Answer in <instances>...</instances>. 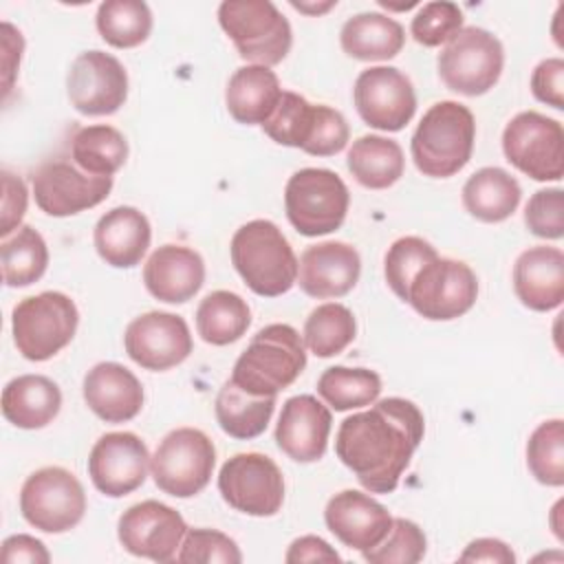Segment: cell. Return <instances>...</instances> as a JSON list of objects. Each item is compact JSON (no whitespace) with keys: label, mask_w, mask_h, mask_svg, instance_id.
Returning a JSON list of instances; mask_svg holds the SVG:
<instances>
[{"label":"cell","mask_w":564,"mask_h":564,"mask_svg":"<svg viewBox=\"0 0 564 564\" xmlns=\"http://www.w3.org/2000/svg\"><path fill=\"white\" fill-rule=\"evenodd\" d=\"M425 421L416 403L388 397L341 421L335 436L337 458L372 494H392L423 441Z\"/></svg>","instance_id":"6da1fadb"},{"label":"cell","mask_w":564,"mask_h":564,"mask_svg":"<svg viewBox=\"0 0 564 564\" xmlns=\"http://www.w3.org/2000/svg\"><path fill=\"white\" fill-rule=\"evenodd\" d=\"M231 264L245 284L262 297H278L297 282V258L282 229L256 218L236 229L231 245Z\"/></svg>","instance_id":"7a4b0ae2"},{"label":"cell","mask_w":564,"mask_h":564,"mask_svg":"<svg viewBox=\"0 0 564 564\" xmlns=\"http://www.w3.org/2000/svg\"><path fill=\"white\" fill-rule=\"evenodd\" d=\"M474 139L476 121L471 110L458 101H436L419 121L410 152L423 176L447 178L469 163Z\"/></svg>","instance_id":"3957f363"},{"label":"cell","mask_w":564,"mask_h":564,"mask_svg":"<svg viewBox=\"0 0 564 564\" xmlns=\"http://www.w3.org/2000/svg\"><path fill=\"white\" fill-rule=\"evenodd\" d=\"M306 368L300 333L289 324L260 328L234 364L231 381L253 397H275Z\"/></svg>","instance_id":"277c9868"},{"label":"cell","mask_w":564,"mask_h":564,"mask_svg":"<svg viewBox=\"0 0 564 564\" xmlns=\"http://www.w3.org/2000/svg\"><path fill=\"white\" fill-rule=\"evenodd\" d=\"M218 22L238 55L251 64L271 68L291 51V24L269 0H227L218 7Z\"/></svg>","instance_id":"5b68a950"},{"label":"cell","mask_w":564,"mask_h":564,"mask_svg":"<svg viewBox=\"0 0 564 564\" xmlns=\"http://www.w3.org/2000/svg\"><path fill=\"white\" fill-rule=\"evenodd\" d=\"M79 324L75 302L59 291H44L20 300L11 313L18 352L29 361H46L70 344Z\"/></svg>","instance_id":"8992f818"},{"label":"cell","mask_w":564,"mask_h":564,"mask_svg":"<svg viewBox=\"0 0 564 564\" xmlns=\"http://www.w3.org/2000/svg\"><path fill=\"white\" fill-rule=\"evenodd\" d=\"M348 205V187L333 170L304 167L286 181V218L302 236L315 238L337 231L346 220Z\"/></svg>","instance_id":"52a82bcc"},{"label":"cell","mask_w":564,"mask_h":564,"mask_svg":"<svg viewBox=\"0 0 564 564\" xmlns=\"http://www.w3.org/2000/svg\"><path fill=\"white\" fill-rule=\"evenodd\" d=\"M216 447L196 427H176L163 436L150 456L154 485L174 498H192L212 480Z\"/></svg>","instance_id":"ba28073f"},{"label":"cell","mask_w":564,"mask_h":564,"mask_svg":"<svg viewBox=\"0 0 564 564\" xmlns=\"http://www.w3.org/2000/svg\"><path fill=\"white\" fill-rule=\"evenodd\" d=\"M438 77L443 84L465 97H478L491 90L505 66L500 40L480 26H463L438 53Z\"/></svg>","instance_id":"9c48e42d"},{"label":"cell","mask_w":564,"mask_h":564,"mask_svg":"<svg viewBox=\"0 0 564 564\" xmlns=\"http://www.w3.org/2000/svg\"><path fill=\"white\" fill-rule=\"evenodd\" d=\"M20 511L31 527L44 533H64L82 522L86 494L73 471L57 465L42 467L24 480Z\"/></svg>","instance_id":"30bf717a"},{"label":"cell","mask_w":564,"mask_h":564,"mask_svg":"<svg viewBox=\"0 0 564 564\" xmlns=\"http://www.w3.org/2000/svg\"><path fill=\"white\" fill-rule=\"evenodd\" d=\"M505 159L533 181H560L564 174L562 123L535 110L518 112L502 132Z\"/></svg>","instance_id":"8fae6325"},{"label":"cell","mask_w":564,"mask_h":564,"mask_svg":"<svg viewBox=\"0 0 564 564\" xmlns=\"http://www.w3.org/2000/svg\"><path fill=\"white\" fill-rule=\"evenodd\" d=\"M478 297V280L463 260L436 256L410 282L408 304L425 319L447 322L465 315Z\"/></svg>","instance_id":"7c38bea8"},{"label":"cell","mask_w":564,"mask_h":564,"mask_svg":"<svg viewBox=\"0 0 564 564\" xmlns=\"http://www.w3.org/2000/svg\"><path fill=\"white\" fill-rule=\"evenodd\" d=\"M223 500L247 516H275L284 502V478L280 467L260 452H242L225 460L218 471Z\"/></svg>","instance_id":"4fadbf2b"},{"label":"cell","mask_w":564,"mask_h":564,"mask_svg":"<svg viewBox=\"0 0 564 564\" xmlns=\"http://www.w3.org/2000/svg\"><path fill=\"white\" fill-rule=\"evenodd\" d=\"M31 187L44 214L64 218L104 203L112 189V176H93L66 159H48L33 170Z\"/></svg>","instance_id":"5bb4252c"},{"label":"cell","mask_w":564,"mask_h":564,"mask_svg":"<svg viewBox=\"0 0 564 564\" xmlns=\"http://www.w3.org/2000/svg\"><path fill=\"white\" fill-rule=\"evenodd\" d=\"M357 115L370 128L399 132L416 112V93L408 75L394 66H370L352 88Z\"/></svg>","instance_id":"9a60e30c"},{"label":"cell","mask_w":564,"mask_h":564,"mask_svg":"<svg viewBox=\"0 0 564 564\" xmlns=\"http://www.w3.org/2000/svg\"><path fill=\"white\" fill-rule=\"evenodd\" d=\"M66 93L73 108L86 117L115 115L128 99V73L115 55L86 51L68 68Z\"/></svg>","instance_id":"2e32d148"},{"label":"cell","mask_w":564,"mask_h":564,"mask_svg":"<svg viewBox=\"0 0 564 564\" xmlns=\"http://www.w3.org/2000/svg\"><path fill=\"white\" fill-rule=\"evenodd\" d=\"M123 346L128 357L152 372L170 370L183 364L192 348V335L187 322L167 311H150L134 317L123 333Z\"/></svg>","instance_id":"e0dca14e"},{"label":"cell","mask_w":564,"mask_h":564,"mask_svg":"<svg viewBox=\"0 0 564 564\" xmlns=\"http://www.w3.org/2000/svg\"><path fill=\"white\" fill-rule=\"evenodd\" d=\"M185 533L187 524L183 516L159 500H143L128 507L117 522L121 546L137 557L154 562H170Z\"/></svg>","instance_id":"ac0fdd59"},{"label":"cell","mask_w":564,"mask_h":564,"mask_svg":"<svg viewBox=\"0 0 564 564\" xmlns=\"http://www.w3.org/2000/svg\"><path fill=\"white\" fill-rule=\"evenodd\" d=\"M150 469L148 445L134 432H108L88 454V476L108 498L132 494L145 482Z\"/></svg>","instance_id":"d6986e66"},{"label":"cell","mask_w":564,"mask_h":564,"mask_svg":"<svg viewBox=\"0 0 564 564\" xmlns=\"http://www.w3.org/2000/svg\"><path fill=\"white\" fill-rule=\"evenodd\" d=\"M361 258L348 242L326 240L302 251L297 262V284L315 300L341 297L357 284Z\"/></svg>","instance_id":"ffe728a7"},{"label":"cell","mask_w":564,"mask_h":564,"mask_svg":"<svg viewBox=\"0 0 564 564\" xmlns=\"http://www.w3.org/2000/svg\"><path fill=\"white\" fill-rule=\"evenodd\" d=\"M324 522L341 544L364 553L388 535L392 516L368 494L344 489L326 502Z\"/></svg>","instance_id":"44dd1931"},{"label":"cell","mask_w":564,"mask_h":564,"mask_svg":"<svg viewBox=\"0 0 564 564\" xmlns=\"http://www.w3.org/2000/svg\"><path fill=\"white\" fill-rule=\"evenodd\" d=\"M330 410L313 394H297L284 401L275 443L295 463H315L324 456L330 434Z\"/></svg>","instance_id":"7402d4cb"},{"label":"cell","mask_w":564,"mask_h":564,"mask_svg":"<svg viewBox=\"0 0 564 564\" xmlns=\"http://www.w3.org/2000/svg\"><path fill=\"white\" fill-rule=\"evenodd\" d=\"M203 282L205 262L200 253L183 245H163L143 264V284L159 302L183 304L200 291Z\"/></svg>","instance_id":"603a6c76"},{"label":"cell","mask_w":564,"mask_h":564,"mask_svg":"<svg viewBox=\"0 0 564 564\" xmlns=\"http://www.w3.org/2000/svg\"><path fill=\"white\" fill-rule=\"evenodd\" d=\"M84 401L106 423H126L143 408V386L132 370L117 361H101L84 377Z\"/></svg>","instance_id":"cb8c5ba5"},{"label":"cell","mask_w":564,"mask_h":564,"mask_svg":"<svg viewBox=\"0 0 564 564\" xmlns=\"http://www.w3.org/2000/svg\"><path fill=\"white\" fill-rule=\"evenodd\" d=\"M513 291L531 311H553L564 300V253L557 247H529L513 264Z\"/></svg>","instance_id":"d4e9b609"},{"label":"cell","mask_w":564,"mask_h":564,"mask_svg":"<svg viewBox=\"0 0 564 564\" xmlns=\"http://www.w3.org/2000/svg\"><path fill=\"white\" fill-rule=\"evenodd\" d=\"M150 240V220L143 212L130 205L106 212L93 231V242L99 258L115 269L137 267L148 253Z\"/></svg>","instance_id":"484cf974"},{"label":"cell","mask_w":564,"mask_h":564,"mask_svg":"<svg viewBox=\"0 0 564 564\" xmlns=\"http://www.w3.org/2000/svg\"><path fill=\"white\" fill-rule=\"evenodd\" d=\"M2 416L20 430L48 425L62 408L57 383L44 375H20L2 390Z\"/></svg>","instance_id":"4316f807"},{"label":"cell","mask_w":564,"mask_h":564,"mask_svg":"<svg viewBox=\"0 0 564 564\" xmlns=\"http://www.w3.org/2000/svg\"><path fill=\"white\" fill-rule=\"evenodd\" d=\"M282 97L280 79L269 66H240L227 82L225 104L229 115L245 126L264 123Z\"/></svg>","instance_id":"83f0119b"},{"label":"cell","mask_w":564,"mask_h":564,"mask_svg":"<svg viewBox=\"0 0 564 564\" xmlns=\"http://www.w3.org/2000/svg\"><path fill=\"white\" fill-rule=\"evenodd\" d=\"M341 51L361 62L392 59L405 44L403 26L383 13L366 11L348 18L339 31Z\"/></svg>","instance_id":"f1b7e54d"},{"label":"cell","mask_w":564,"mask_h":564,"mask_svg":"<svg viewBox=\"0 0 564 564\" xmlns=\"http://www.w3.org/2000/svg\"><path fill=\"white\" fill-rule=\"evenodd\" d=\"M520 183L502 167H480L463 185V207L480 223H502L520 205Z\"/></svg>","instance_id":"f546056e"},{"label":"cell","mask_w":564,"mask_h":564,"mask_svg":"<svg viewBox=\"0 0 564 564\" xmlns=\"http://www.w3.org/2000/svg\"><path fill=\"white\" fill-rule=\"evenodd\" d=\"M346 165L359 185L368 189H386L403 176L405 159L397 141L379 134H364L352 141Z\"/></svg>","instance_id":"4dcf8cb0"},{"label":"cell","mask_w":564,"mask_h":564,"mask_svg":"<svg viewBox=\"0 0 564 564\" xmlns=\"http://www.w3.org/2000/svg\"><path fill=\"white\" fill-rule=\"evenodd\" d=\"M275 410V397H253L240 390L231 379L223 383L216 397V421L225 434L238 441L260 436Z\"/></svg>","instance_id":"1f68e13d"},{"label":"cell","mask_w":564,"mask_h":564,"mask_svg":"<svg viewBox=\"0 0 564 564\" xmlns=\"http://www.w3.org/2000/svg\"><path fill=\"white\" fill-rule=\"evenodd\" d=\"M251 324L249 304L234 291H212L196 308V330L212 346L238 341Z\"/></svg>","instance_id":"d6a6232c"},{"label":"cell","mask_w":564,"mask_h":564,"mask_svg":"<svg viewBox=\"0 0 564 564\" xmlns=\"http://www.w3.org/2000/svg\"><path fill=\"white\" fill-rule=\"evenodd\" d=\"M70 156L86 174L112 176L128 159V141L112 126H84L70 139Z\"/></svg>","instance_id":"836d02e7"},{"label":"cell","mask_w":564,"mask_h":564,"mask_svg":"<svg viewBox=\"0 0 564 564\" xmlns=\"http://www.w3.org/2000/svg\"><path fill=\"white\" fill-rule=\"evenodd\" d=\"M2 280L7 286L20 289L37 282L48 267V247L37 229L20 225L0 242Z\"/></svg>","instance_id":"e575fe53"},{"label":"cell","mask_w":564,"mask_h":564,"mask_svg":"<svg viewBox=\"0 0 564 564\" xmlns=\"http://www.w3.org/2000/svg\"><path fill=\"white\" fill-rule=\"evenodd\" d=\"M101 40L115 48H134L150 37L152 11L141 0H106L95 15Z\"/></svg>","instance_id":"d590c367"},{"label":"cell","mask_w":564,"mask_h":564,"mask_svg":"<svg viewBox=\"0 0 564 564\" xmlns=\"http://www.w3.org/2000/svg\"><path fill=\"white\" fill-rule=\"evenodd\" d=\"M317 394L337 412L372 405L381 394V377L370 368H326L317 379Z\"/></svg>","instance_id":"8d00e7d4"},{"label":"cell","mask_w":564,"mask_h":564,"mask_svg":"<svg viewBox=\"0 0 564 564\" xmlns=\"http://www.w3.org/2000/svg\"><path fill=\"white\" fill-rule=\"evenodd\" d=\"M357 335V322L348 306L326 302L311 311L304 322V344L315 357L339 355Z\"/></svg>","instance_id":"74e56055"},{"label":"cell","mask_w":564,"mask_h":564,"mask_svg":"<svg viewBox=\"0 0 564 564\" xmlns=\"http://www.w3.org/2000/svg\"><path fill=\"white\" fill-rule=\"evenodd\" d=\"M527 465L533 478L546 487L564 485V423L551 419L540 423L527 443Z\"/></svg>","instance_id":"f35d334b"},{"label":"cell","mask_w":564,"mask_h":564,"mask_svg":"<svg viewBox=\"0 0 564 564\" xmlns=\"http://www.w3.org/2000/svg\"><path fill=\"white\" fill-rule=\"evenodd\" d=\"M315 126V106L302 95L282 90L273 115L262 123V130L280 145L304 150Z\"/></svg>","instance_id":"ab89813d"},{"label":"cell","mask_w":564,"mask_h":564,"mask_svg":"<svg viewBox=\"0 0 564 564\" xmlns=\"http://www.w3.org/2000/svg\"><path fill=\"white\" fill-rule=\"evenodd\" d=\"M436 256V249L419 236H403L394 240L383 258V273L392 293L405 302L412 278L423 264H427Z\"/></svg>","instance_id":"60d3db41"},{"label":"cell","mask_w":564,"mask_h":564,"mask_svg":"<svg viewBox=\"0 0 564 564\" xmlns=\"http://www.w3.org/2000/svg\"><path fill=\"white\" fill-rule=\"evenodd\" d=\"M427 540L423 529L405 518H392L388 535L372 549L364 551L370 564H416L423 560Z\"/></svg>","instance_id":"b9f144b4"},{"label":"cell","mask_w":564,"mask_h":564,"mask_svg":"<svg viewBox=\"0 0 564 564\" xmlns=\"http://www.w3.org/2000/svg\"><path fill=\"white\" fill-rule=\"evenodd\" d=\"M460 29H463V11L456 2H449V0L425 2L423 7H419L410 24L412 37L419 44L430 48L447 44Z\"/></svg>","instance_id":"7bdbcfd3"},{"label":"cell","mask_w":564,"mask_h":564,"mask_svg":"<svg viewBox=\"0 0 564 564\" xmlns=\"http://www.w3.org/2000/svg\"><path fill=\"white\" fill-rule=\"evenodd\" d=\"M178 562H223V564H238L242 562V553L238 544L216 529H187L178 553Z\"/></svg>","instance_id":"ee69618b"},{"label":"cell","mask_w":564,"mask_h":564,"mask_svg":"<svg viewBox=\"0 0 564 564\" xmlns=\"http://www.w3.org/2000/svg\"><path fill=\"white\" fill-rule=\"evenodd\" d=\"M524 223L533 236L560 240L564 236V192L560 187L538 189L524 207Z\"/></svg>","instance_id":"f6af8a7d"},{"label":"cell","mask_w":564,"mask_h":564,"mask_svg":"<svg viewBox=\"0 0 564 564\" xmlns=\"http://www.w3.org/2000/svg\"><path fill=\"white\" fill-rule=\"evenodd\" d=\"M348 139L350 128L344 115L324 104L315 106V126L304 152L313 156H333L346 148Z\"/></svg>","instance_id":"bcb514c9"},{"label":"cell","mask_w":564,"mask_h":564,"mask_svg":"<svg viewBox=\"0 0 564 564\" xmlns=\"http://www.w3.org/2000/svg\"><path fill=\"white\" fill-rule=\"evenodd\" d=\"M531 93L538 101L553 106L557 110L564 108V59L549 57L542 59L531 73Z\"/></svg>","instance_id":"7dc6e473"},{"label":"cell","mask_w":564,"mask_h":564,"mask_svg":"<svg viewBox=\"0 0 564 564\" xmlns=\"http://www.w3.org/2000/svg\"><path fill=\"white\" fill-rule=\"evenodd\" d=\"M29 205V192L20 176L11 174L9 170H2V220H0V236H11L26 212Z\"/></svg>","instance_id":"c3c4849f"},{"label":"cell","mask_w":564,"mask_h":564,"mask_svg":"<svg viewBox=\"0 0 564 564\" xmlns=\"http://www.w3.org/2000/svg\"><path fill=\"white\" fill-rule=\"evenodd\" d=\"M0 560L2 564H48L51 555L42 540L26 533H18L9 535L2 542Z\"/></svg>","instance_id":"681fc988"},{"label":"cell","mask_w":564,"mask_h":564,"mask_svg":"<svg viewBox=\"0 0 564 564\" xmlns=\"http://www.w3.org/2000/svg\"><path fill=\"white\" fill-rule=\"evenodd\" d=\"M286 562H341V555L319 535H302L291 542Z\"/></svg>","instance_id":"f907efd6"},{"label":"cell","mask_w":564,"mask_h":564,"mask_svg":"<svg viewBox=\"0 0 564 564\" xmlns=\"http://www.w3.org/2000/svg\"><path fill=\"white\" fill-rule=\"evenodd\" d=\"M458 562H491V564H513L516 553L509 544L496 538L471 540L458 555Z\"/></svg>","instance_id":"816d5d0a"},{"label":"cell","mask_w":564,"mask_h":564,"mask_svg":"<svg viewBox=\"0 0 564 564\" xmlns=\"http://www.w3.org/2000/svg\"><path fill=\"white\" fill-rule=\"evenodd\" d=\"M2 48H4V95H9L15 70L20 66L22 48H24L22 33L9 22H2Z\"/></svg>","instance_id":"f5cc1de1"},{"label":"cell","mask_w":564,"mask_h":564,"mask_svg":"<svg viewBox=\"0 0 564 564\" xmlns=\"http://www.w3.org/2000/svg\"><path fill=\"white\" fill-rule=\"evenodd\" d=\"M297 11H304V13H324L328 9H333L337 2H326V4H302V2H291Z\"/></svg>","instance_id":"db71d44e"}]
</instances>
